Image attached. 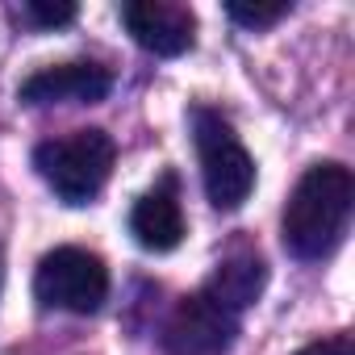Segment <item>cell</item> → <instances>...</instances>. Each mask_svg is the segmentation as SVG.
Listing matches in <instances>:
<instances>
[{
  "label": "cell",
  "mask_w": 355,
  "mask_h": 355,
  "mask_svg": "<svg viewBox=\"0 0 355 355\" xmlns=\"http://www.w3.org/2000/svg\"><path fill=\"white\" fill-rule=\"evenodd\" d=\"M234 334H239V313L222 309L205 293H193L175 305L163 330V347L171 355H218L234 343Z\"/></svg>",
  "instance_id": "5"
},
{
  "label": "cell",
  "mask_w": 355,
  "mask_h": 355,
  "mask_svg": "<svg viewBox=\"0 0 355 355\" xmlns=\"http://www.w3.org/2000/svg\"><path fill=\"white\" fill-rule=\"evenodd\" d=\"M263 284H268L263 259H259L255 251H234V255H226V259L218 263V272L209 276V284H205L201 293L214 297L222 309L239 313V309H247V305L263 293Z\"/></svg>",
  "instance_id": "9"
},
{
  "label": "cell",
  "mask_w": 355,
  "mask_h": 355,
  "mask_svg": "<svg viewBox=\"0 0 355 355\" xmlns=\"http://www.w3.org/2000/svg\"><path fill=\"white\" fill-rule=\"evenodd\" d=\"M113 88V76L96 63H63L30 76L21 84L26 105H96Z\"/></svg>",
  "instance_id": "7"
},
{
  "label": "cell",
  "mask_w": 355,
  "mask_h": 355,
  "mask_svg": "<svg viewBox=\"0 0 355 355\" xmlns=\"http://www.w3.org/2000/svg\"><path fill=\"white\" fill-rule=\"evenodd\" d=\"M121 21L134 34V42L159 59H175L193 51L197 38V17L189 5H175V0H134L121 5Z\"/></svg>",
  "instance_id": "6"
},
{
  "label": "cell",
  "mask_w": 355,
  "mask_h": 355,
  "mask_svg": "<svg viewBox=\"0 0 355 355\" xmlns=\"http://www.w3.org/2000/svg\"><path fill=\"white\" fill-rule=\"evenodd\" d=\"M0 280H5V255H0Z\"/></svg>",
  "instance_id": "13"
},
{
  "label": "cell",
  "mask_w": 355,
  "mask_h": 355,
  "mask_svg": "<svg viewBox=\"0 0 355 355\" xmlns=\"http://www.w3.org/2000/svg\"><path fill=\"white\" fill-rule=\"evenodd\" d=\"M193 134L201 150V175H205V193L218 209H239L251 189H255V159L230 130V121L214 109L193 113Z\"/></svg>",
  "instance_id": "3"
},
{
  "label": "cell",
  "mask_w": 355,
  "mask_h": 355,
  "mask_svg": "<svg viewBox=\"0 0 355 355\" xmlns=\"http://www.w3.org/2000/svg\"><path fill=\"white\" fill-rule=\"evenodd\" d=\"M26 13L38 26H67V21H76V5H51V0H30Z\"/></svg>",
  "instance_id": "11"
},
{
  "label": "cell",
  "mask_w": 355,
  "mask_h": 355,
  "mask_svg": "<svg viewBox=\"0 0 355 355\" xmlns=\"http://www.w3.org/2000/svg\"><path fill=\"white\" fill-rule=\"evenodd\" d=\"M117 146L105 130H76L67 138H51L34 150V167L63 205H88L113 171Z\"/></svg>",
  "instance_id": "2"
},
{
  "label": "cell",
  "mask_w": 355,
  "mask_h": 355,
  "mask_svg": "<svg viewBox=\"0 0 355 355\" xmlns=\"http://www.w3.org/2000/svg\"><path fill=\"white\" fill-rule=\"evenodd\" d=\"M351 197H355V184L343 163L309 167L284 205V247L297 259H326L343 243Z\"/></svg>",
  "instance_id": "1"
},
{
  "label": "cell",
  "mask_w": 355,
  "mask_h": 355,
  "mask_svg": "<svg viewBox=\"0 0 355 355\" xmlns=\"http://www.w3.org/2000/svg\"><path fill=\"white\" fill-rule=\"evenodd\" d=\"M288 0H276V5H259V0H255V5H251V0H230V5H226V13L239 21V26H247V30H263V26H276L280 17H288Z\"/></svg>",
  "instance_id": "10"
},
{
  "label": "cell",
  "mask_w": 355,
  "mask_h": 355,
  "mask_svg": "<svg viewBox=\"0 0 355 355\" xmlns=\"http://www.w3.org/2000/svg\"><path fill=\"white\" fill-rule=\"evenodd\" d=\"M130 230H134L138 247H146V251H155V255L180 247V239H184V214H180V201H175L171 184L146 193V197L134 205Z\"/></svg>",
  "instance_id": "8"
},
{
  "label": "cell",
  "mask_w": 355,
  "mask_h": 355,
  "mask_svg": "<svg viewBox=\"0 0 355 355\" xmlns=\"http://www.w3.org/2000/svg\"><path fill=\"white\" fill-rule=\"evenodd\" d=\"M34 293L46 309L96 313L109 297V268L101 263V255H92L84 247H55L38 263Z\"/></svg>",
  "instance_id": "4"
},
{
  "label": "cell",
  "mask_w": 355,
  "mask_h": 355,
  "mask_svg": "<svg viewBox=\"0 0 355 355\" xmlns=\"http://www.w3.org/2000/svg\"><path fill=\"white\" fill-rule=\"evenodd\" d=\"M297 355H355V347H351L347 334H334V338H318V343L301 347Z\"/></svg>",
  "instance_id": "12"
}]
</instances>
